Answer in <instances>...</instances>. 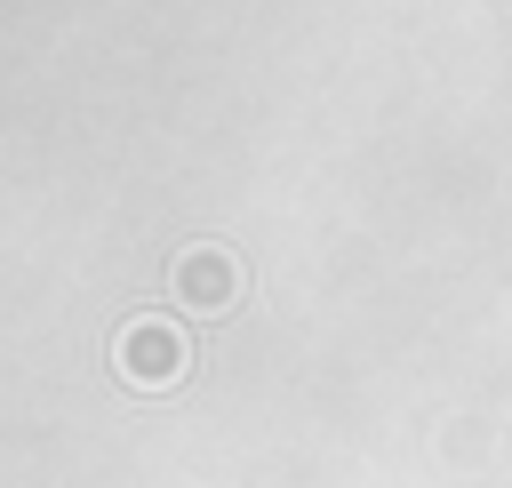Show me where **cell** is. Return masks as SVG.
Returning a JSON list of instances; mask_svg holds the SVG:
<instances>
[{
	"label": "cell",
	"instance_id": "1",
	"mask_svg": "<svg viewBox=\"0 0 512 488\" xmlns=\"http://www.w3.org/2000/svg\"><path fill=\"white\" fill-rule=\"evenodd\" d=\"M176 368H184V336H176V320L144 312V320L120 328V376H136V384H168Z\"/></svg>",
	"mask_w": 512,
	"mask_h": 488
}]
</instances>
